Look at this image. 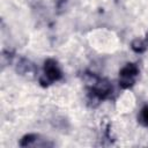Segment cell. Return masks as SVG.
<instances>
[{
  "instance_id": "obj_2",
  "label": "cell",
  "mask_w": 148,
  "mask_h": 148,
  "mask_svg": "<svg viewBox=\"0 0 148 148\" xmlns=\"http://www.w3.org/2000/svg\"><path fill=\"white\" fill-rule=\"evenodd\" d=\"M61 79H62V72L58 65V61L52 58L46 59L43 66V74L39 79L40 84L43 87H47Z\"/></svg>"
},
{
  "instance_id": "obj_1",
  "label": "cell",
  "mask_w": 148,
  "mask_h": 148,
  "mask_svg": "<svg viewBox=\"0 0 148 148\" xmlns=\"http://www.w3.org/2000/svg\"><path fill=\"white\" fill-rule=\"evenodd\" d=\"M83 81L88 90V97L90 102L99 103L106 98H110L113 92V87L109 80L97 76L95 73L84 72Z\"/></svg>"
},
{
  "instance_id": "obj_8",
  "label": "cell",
  "mask_w": 148,
  "mask_h": 148,
  "mask_svg": "<svg viewBox=\"0 0 148 148\" xmlns=\"http://www.w3.org/2000/svg\"><path fill=\"white\" fill-rule=\"evenodd\" d=\"M145 39H146V42H147V44H148V32H147V36H146V38H145Z\"/></svg>"
},
{
  "instance_id": "obj_7",
  "label": "cell",
  "mask_w": 148,
  "mask_h": 148,
  "mask_svg": "<svg viewBox=\"0 0 148 148\" xmlns=\"http://www.w3.org/2000/svg\"><path fill=\"white\" fill-rule=\"evenodd\" d=\"M139 120L143 126L148 127V105H146V106H143L141 109V112H140V116H139Z\"/></svg>"
},
{
  "instance_id": "obj_4",
  "label": "cell",
  "mask_w": 148,
  "mask_h": 148,
  "mask_svg": "<svg viewBox=\"0 0 148 148\" xmlns=\"http://www.w3.org/2000/svg\"><path fill=\"white\" fill-rule=\"evenodd\" d=\"M16 72L20 75H23L27 77H34L35 74L37 73V69L30 60H28L25 58H21L16 65Z\"/></svg>"
},
{
  "instance_id": "obj_6",
  "label": "cell",
  "mask_w": 148,
  "mask_h": 148,
  "mask_svg": "<svg viewBox=\"0 0 148 148\" xmlns=\"http://www.w3.org/2000/svg\"><path fill=\"white\" fill-rule=\"evenodd\" d=\"M131 47L135 53H142L147 50L148 44L146 42V39H141V38H135L132 43H131Z\"/></svg>"
},
{
  "instance_id": "obj_5",
  "label": "cell",
  "mask_w": 148,
  "mask_h": 148,
  "mask_svg": "<svg viewBox=\"0 0 148 148\" xmlns=\"http://www.w3.org/2000/svg\"><path fill=\"white\" fill-rule=\"evenodd\" d=\"M39 135L38 134H34V133H30V134H27L24 135L21 141H20V146L21 147H32V146H36L38 145V141H39Z\"/></svg>"
},
{
  "instance_id": "obj_3",
  "label": "cell",
  "mask_w": 148,
  "mask_h": 148,
  "mask_svg": "<svg viewBox=\"0 0 148 148\" xmlns=\"http://www.w3.org/2000/svg\"><path fill=\"white\" fill-rule=\"evenodd\" d=\"M139 67L134 62L126 64L119 72V86L123 89H128L134 86L138 76H139Z\"/></svg>"
}]
</instances>
